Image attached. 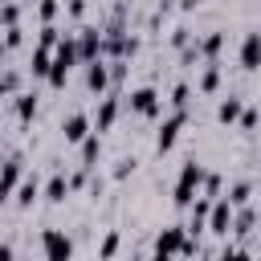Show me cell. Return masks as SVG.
Masks as SVG:
<instances>
[{
	"instance_id": "1",
	"label": "cell",
	"mask_w": 261,
	"mask_h": 261,
	"mask_svg": "<svg viewBox=\"0 0 261 261\" xmlns=\"http://www.w3.org/2000/svg\"><path fill=\"white\" fill-rule=\"evenodd\" d=\"M200 184H204V163H200V159H188V163L179 167L175 188H171V204H175V208H192V200L200 196Z\"/></svg>"
},
{
	"instance_id": "2",
	"label": "cell",
	"mask_w": 261,
	"mask_h": 261,
	"mask_svg": "<svg viewBox=\"0 0 261 261\" xmlns=\"http://www.w3.org/2000/svg\"><path fill=\"white\" fill-rule=\"evenodd\" d=\"M155 257H171V253H179V257H192V253H200V245H196V237H188V228L184 224H171V228H163L159 237H155Z\"/></svg>"
},
{
	"instance_id": "3",
	"label": "cell",
	"mask_w": 261,
	"mask_h": 261,
	"mask_svg": "<svg viewBox=\"0 0 261 261\" xmlns=\"http://www.w3.org/2000/svg\"><path fill=\"white\" fill-rule=\"evenodd\" d=\"M188 126V110H171L163 122H159V130H155V151L159 155H167L171 147H175V139H179V130Z\"/></svg>"
},
{
	"instance_id": "4",
	"label": "cell",
	"mask_w": 261,
	"mask_h": 261,
	"mask_svg": "<svg viewBox=\"0 0 261 261\" xmlns=\"http://www.w3.org/2000/svg\"><path fill=\"white\" fill-rule=\"evenodd\" d=\"M24 175H29V171H24V155H20V151L8 155V159L0 163V204L16 196V184H20Z\"/></svg>"
},
{
	"instance_id": "5",
	"label": "cell",
	"mask_w": 261,
	"mask_h": 261,
	"mask_svg": "<svg viewBox=\"0 0 261 261\" xmlns=\"http://www.w3.org/2000/svg\"><path fill=\"white\" fill-rule=\"evenodd\" d=\"M126 110H135V114H143V118H159L163 98H159V90H155V86H139V90H130Z\"/></svg>"
},
{
	"instance_id": "6",
	"label": "cell",
	"mask_w": 261,
	"mask_h": 261,
	"mask_svg": "<svg viewBox=\"0 0 261 261\" xmlns=\"http://www.w3.org/2000/svg\"><path fill=\"white\" fill-rule=\"evenodd\" d=\"M232 212H237L232 200H228V196H216V200H212V212H208V232H212V237H228V232H232Z\"/></svg>"
},
{
	"instance_id": "7",
	"label": "cell",
	"mask_w": 261,
	"mask_h": 261,
	"mask_svg": "<svg viewBox=\"0 0 261 261\" xmlns=\"http://www.w3.org/2000/svg\"><path fill=\"white\" fill-rule=\"evenodd\" d=\"M41 253H45L49 261H65V257H73V241H69L61 228H45V232H41Z\"/></svg>"
},
{
	"instance_id": "8",
	"label": "cell",
	"mask_w": 261,
	"mask_h": 261,
	"mask_svg": "<svg viewBox=\"0 0 261 261\" xmlns=\"http://www.w3.org/2000/svg\"><path fill=\"white\" fill-rule=\"evenodd\" d=\"M86 90H90V94H98V98L110 90V61H106V57L86 61Z\"/></svg>"
},
{
	"instance_id": "9",
	"label": "cell",
	"mask_w": 261,
	"mask_h": 261,
	"mask_svg": "<svg viewBox=\"0 0 261 261\" xmlns=\"http://www.w3.org/2000/svg\"><path fill=\"white\" fill-rule=\"evenodd\" d=\"M118 110H122L118 90H106V94L98 98V118H94V130H98V135H102V130H110V126H114V118H118Z\"/></svg>"
},
{
	"instance_id": "10",
	"label": "cell",
	"mask_w": 261,
	"mask_h": 261,
	"mask_svg": "<svg viewBox=\"0 0 261 261\" xmlns=\"http://www.w3.org/2000/svg\"><path fill=\"white\" fill-rule=\"evenodd\" d=\"M77 49H82V61L106 57V53H102V29H94V24H82V29H77Z\"/></svg>"
},
{
	"instance_id": "11",
	"label": "cell",
	"mask_w": 261,
	"mask_h": 261,
	"mask_svg": "<svg viewBox=\"0 0 261 261\" xmlns=\"http://www.w3.org/2000/svg\"><path fill=\"white\" fill-rule=\"evenodd\" d=\"M241 69H249V73L261 69V29L241 37Z\"/></svg>"
},
{
	"instance_id": "12",
	"label": "cell",
	"mask_w": 261,
	"mask_h": 261,
	"mask_svg": "<svg viewBox=\"0 0 261 261\" xmlns=\"http://www.w3.org/2000/svg\"><path fill=\"white\" fill-rule=\"evenodd\" d=\"M90 130H94V122H90V118H86L82 110H77V114H69V118L61 122V139H65L69 147H77V143H82V139H86Z\"/></svg>"
},
{
	"instance_id": "13",
	"label": "cell",
	"mask_w": 261,
	"mask_h": 261,
	"mask_svg": "<svg viewBox=\"0 0 261 261\" xmlns=\"http://www.w3.org/2000/svg\"><path fill=\"white\" fill-rule=\"evenodd\" d=\"M257 224H261V212H257L253 204H241V208L232 212V232H228V237H249Z\"/></svg>"
},
{
	"instance_id": "14",
	"label": "cell",
	"mask_w": 261,
	"mask_h": 261,
	"mask_svg": "<svg viewBox=\"0 0 261 261\" xmlns=\"http://www.w3.org/2000/svg\"><path fill=\"white\" fill-rule=\"evenodd\" d=\"M41 196H45V204H65V196H69V175H65V171H53V175L45 179Z\"/></svg>"
},
{
	"instance_id": "15",
	"label": "cell",
	"mask_w": 261,
	"mask_h": 261,
	"mask_svg": "<svg viewBox=\"0 0 261 261\" xmlns=\"http://www.w3.org/2000/svg\"><path fill=\"white\" fill-rule=\"evenodd\" d=\"M41 188H45V184H41L37 175H24V179L16 184V196H12V200H16V208H33V204L41 200Z\"/></svg>"
},
{
	"instance_id": "16",
	"label": "cell",
	"mask_w": 261,
	"mask_h": 261,
	"mask_svg": "<svg viewBox=\"0 0 261 261\" xmlns=\"http://www.w3.org/2000/svg\"><path fill=\"white\" fill-rule=\"evenodd\" d=\"M241 110H245V98H241V94H224V98H220V106H216V122L232 126V122L241 118Z\"/></svg>"
},
{
	"instance_id": "17",
	"label": "cell",
	"mask_w": 261,
	"mask_h": 261,
	"mask_svg": "<svg viewBox=\"0 0 261 261\" xmlns=\"http://www.w3.org/2000/svg\"><path fill=\"white\" fill-rule=\"evenodd\" d=\"M49 65H53V49H49V45H33L29 73H33V77H49Z\"/></svg>"
},
{
	"instance_id": "18",
	"label": "cell",
	"mask_w": 261,
	"mask_h": 261,
	"mask_svg": "<svg viewBox=\"0 0 261 261\" xmlns=\"http://www.w3.org/2000/svg\"><path fill=\"white\" fill-rule=\"evenodd\" d=\"M12 98H16V102H12L16 118H20V122H33V118H37V94H33V90H16Z\"/></svg>"
},
{
	"instance_id": "19",
	"label": "cell",
	"mask_w": 261,
	"mask_h": 261,
	"mask_svg": "<svg viewBox=\"0 0 261 261\" xmlns=\"http://www.w3.org/2000/svg\"><path fill=\"white\" fill-rule=\"evenodd\" d=\"M77 151H82V163H86V167H98V159H102V135L90 130V135L77 143Z\"/></svg>"
},
{
	"instance_id": "20",
	"label": "cell",
	"mask_w": 261,
	"mask_h": 261,
	"mask_svg": "<svg viewBox=\"0 0 261 261\" xmlns=\"http://www.w3.org/2000/svg\"><path fill=\"white\" fill-rule=\"evenodd\" d=\"M196 90H200V94H216V90H220V61H216V57L204 61V73H200Z\"/></svg>"
},
{
	"instance_id": "21",
	"label": "cell",
	"mask_w": 261,
	"mask_h": 261,
	"mask_svg": "<svg viewBox=\"0 0 261 261\" xmlns=\"http://www.w3.org/2000/svg\"><path fill=\"white\" fill-rule=\"evenodd\" d=\"M196 45H200V57L212 61V57L224 49V33H204V37H196Z\"/></svg>"
},
{
	"instance_id": "22",
	"label": "cell",
	"mask_w": 261,
	"mask_h": 261,
	"mask_svg": "<svg viewBox=\"0 0 261 261\" xmlns=\"http://www.w3.org/2000/svg\"><path fill=\"white\" fill-rule=\"evenodd\" d=\"M228 200H232V208H241V204H253V184H249V179H237V184L228 188Z\"/></svg>"
},
{
	"instance_id": "23",
	"label": "cell",
	"mask_w": 261,
	"mask_h": 261,
	"mask_svg": "<svg viewBox=\"0 0 261 261\" xmlns=\"http://www.w3.org/2000/svg\"><path fill=\"white\" fill-rule=\"evenodd\" d=\"M167 102H171V110H188V102H192V86H188V82H175Z\"/></svg>"
},
{
	"instance_id": "24",
	"label": "cell",
	"mask_w": 261,
	"mask_h": 261,
	"mask_svg": "<svg viewBox=\"0 0 261 261\" xmlns=\"http://www.w3.org/2000/svg\"><path fill=\"white\" fill-rule=\"evenodd\" d=\"M0 24L8 29V24H20V4L16 0H4L0 4Z\"/></svg>"
},
{
	"instance_id": "25",
	"label": "cell",
	"mask_w": 261,
	"mask_h": 261,
	"mask_svg": "<svg viewBox=\"0 0 261 261\" xmlns=\"http://www.w3.org/2000/svg\"><path fill=\"white\" fill-rule=\"evenodd\" d=\"M257 122H261V110H253V106H245V110H241V118H237V126H241L245 135H253V130H257Z\"/></svg>"
},
{
	"instance_id": "26",
	"label": "cell",
	"mask_w": 261,
	"mask_h": 261,
	"mask_svg": "<svg viewBox=\"0 0 261 261\" xmlns=\"http://www.w3.org/2000/svg\"><path fill=\"white\" fill-rule=\"evenodd\" d=\"M220 192H224V184H220V175H216V171H204V184H200V196H212V200H216Z\"/></svg>"
},
{
	"instance_id": "27",
	"label": "cell",
	"mask_w": 261,
	"mask_h": 261,
	"mask_svg": "<svg viewBox=\"0 0 261 261\" xmlns=\"http://www.w3.org/2000/svg\"><path fill=\"white\" fill-rule=\"evenodd\" d=\"M57 12H61V4H57V0H37V16H41V24H53V20H57Z\"/></svg>"
},
{
	"instance_id": "28",
	"label": "cell",
	"mask_w": 261,
	"mask_h": 261,
	"mask_svg": "<svg viewBox=\"0 0 261 261\" xmlns=\"http://www.w3.org/2000/svg\"><path fill=\"white\" fill-rule=\"evenodd\" d=\"M20 45H24V29L20 24H8L4 29V49H20Z\"/></svg>"
},
{
	"instance_id": "29",
	"label": "cell",
	"mask_w": 261,
	"mask_h": 261,
	"mask_svg": "<svg viewBox=\"0 0 261 261\" xmlns=\"http://www.w3.org/2000/svg\"><path fill=\"white\" fill-rule=\"evenodd\" d=\"M188 41H196V37H192V29H188V24H175V29H171V45H175V49H184Z\"/></svg>"
},
{
	"instance_id": "30",
	"label": "cell",
	"mask_w": 261,
	"mask_h": 261,
	"mask_svg": "<svg viewBox=\"0 0 261 261\" xmlns=\"http://www.w3.org/2000/svg\"><path fill=\"white\" fill-rule=\"evenodd\" d=\"M130 171H135V159H118V163H114V171H110V175H114V179H126V175H130Z\"/></svg>"
},
{
	"instance_id": "31",
	"label": "cell",
	"mask_w": 261,
	"mask_h": 261,
	"mask_svg": "<svg viewBox=\"0 0 261 261\" xmlns=\"http://www.w3.org/2000/svg\"><path fill=\"white\" fill-rule=\"evenodd\" d=\"M118 253V232H110L106 241H102V249H98V257H114Z\"/></svg>"
},
{
	"instance_id": "32",
	"label": "cell",
	"mask_w": 261,
	"mask_h": 261,
	"mask_svg": "<svg viewBox=\"0 0 261 261\" xmlns=\"http://www.w3.org/2000/svg\"><path fill=\"white\" fill-rule=\"evenodd\" d=\"M65 12H69L73 20H82V16H86V0H69V4H65Z\"/></svg>"
},
{
	"instance_id": "33",
	"label": "cell",
	"mask_w": 261,
	"mask_h": 261,
	"mask_svg": "<svg viewBox=\"0 0 261 261\" xmlns=\"http://www.w3.org/2000/svg\"><path fill=\"white\" fill-rule=\"evenodd\" d=\"M196 4H204V0H179V12H192Z\"/></svg>"
},
{
	"instance_id": "34",
	"label": "cell",
	"mask_w": 261,
	"mask_h": 261,
	"mask_svg": "<svg viewBox=\"0 0 261 261\" xmlns=\"http://www.w3.org/2000/svg\"><path fill=\"white\" fill-rule=\"evenodd\" d=\"M12 253H16V249H12V245H0V261H8V257H12Z\"/></svg>"
},
{
	"instance_id": "35",
	"label": "cell",
	"mask_w": 261,
	"mask_h": 261,
	"mask_svg": "<svg viewBox=\"0 0 261 261\" xmlns=\"http://www.w3.org/2000/svg\"><path fill=\"white\" fill-rule=\"evenodd\" d=\"M4 53H8V49H4V41H0V61H4Z\"/></svg>"
},
{
	"instance_id": "36",
	"label": "cell",
	"mask_w": 261,
	"mask_h": 261,
	"mask_svg": "<svg viewBox=\"0 0 261 261\" xmlns=\"http://www.w3.org/2000/svg\"><path fill=\"white\" fill-rule=\"evenodd\" d=\"M257 212H261V208H257Z\"/></svg>"
}]
</instances>
